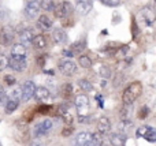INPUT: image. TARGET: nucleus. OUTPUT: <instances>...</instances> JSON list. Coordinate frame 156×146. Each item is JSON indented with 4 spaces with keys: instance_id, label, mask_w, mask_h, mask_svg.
<instances>
[{
    "instance_id": "f257e3e1",
    "label": "nucleus",
    "mask_w": 156,
    "mask_h": 146,
    "mask_svg": "<svg viewBox=\"0 0 156 146\" xmlns=\"http://www.w3.org/2000/svg\"><path fill=\"white\" fill-rule=\"evenodd\" d=\"M101 135L100 134L88 133V131H82L78 133L74 138V146H101Z\"/></svg>"
},
{
    "instance_id": "f03ea898",
    "label": "nucleus",
    "mask_w": 156,
    "mask_h": 146,
    "mask_svg": "<svg viewBox=\"0 0 156 146\" xmlns=\"http://www.w3.org/2000/svg\"><path fill=\"white\" fill-rule=\"evenodd\" d=\"M141 93H143V85H141V82H138V81L132 82V83L127 85L126 89L123 90L122 101H123L125 105H130V104H133L140 97Z\"/></svg>"
},
{
    "instance_id": "7ed1b4c3",
    "label": "nucleus",
    "mask_w": 156,
    "mask_h": 146,
    "mask_svg": "<svg viewBox=\"0 0 156 146\" xmlns=\"http://www.w3.org/2000/svg\"><path fill=\"white\" fill-rule=\"evenodd\" d=\"M74 105H76L77 112L80 116H89V112H90V101H89V97L86 94L76 96Z\"/></svg>"
},
{
    "instance_id": "20e7f679",
    "label": "nucleus",
    "mask_w": 156,
    "mask_h": 146,
    "mask_svg": "<svg viewBox=\"0 0 156 146\" xmlns=\"http://www.w3.org/2000/svg\"><path fill=\"white\" fill-rule=\"evenodd\" d=\"M36 85L33 81H25L21 86V100L22 101H29L30 98L34 97L36 92Z\"/></svg>"
},
{
    "instance_id": "39448f33",
    "label": "nucleus",
    "mask_w": 156,
    "mask_h": 146,
    "mask_svg": "<svg viewBox=\"0 0 156 146\" xmlns=\"http://www.w3.org/2000/svg\"><path fill=\"white\" fill-rule=\"evenodd\" d=\"M40 2L38 0H30V2L26 3V5H25V16H26L27 19H34L38 16V14H40Z\"/></svg>"
},
{
    "instance_id": "423d86ee",
    "label": "nucleus",
    "mask_w": 156,
    "mask_h": 146,
    "mask_svg": "<svg viewBox=\"0 0 156 146\" xmlns=\"http://www.w3.org/2000/svg\"><path fill=\"white\" fill-rule=\"evenodd\" d=\"M54 12H55L56 18L63 19V18H67V16L73 12V7H71V4L69 2H60L55 5Z\"/></svg>"
},
{
    "instance_id": "0eeeda50",
    "label": "nucleus",
    "mask_w": 156,
    "mask_h": 146,
    "mask_svg": "<svg viewBox=\"0 0 156 146\" xmlns=\"http://www.w3.org/2000/svg\"><path fill=\"white\" fill-rule=\"evenodd\" d=\"M59 70L63 75L71 76L77 73L78 68H77V64L73 62V60H63V62H60V64H59Z\"/></svg>"
},
{
    "instance_id": "6e6552de",
    "label": "nucleus",
    "mask_w": 156,
    "mask_h": 146,
    "mask_svg": "<svg viewBox=\"0 0 156 146\" xmlns=\"http://www.w3.org/2000/svg\"><path fill=\"white\" fill-rule=\"evenodd\" d=\"M7 66L11 70L16 71V73H22V71H25V68H26L27 62H26V59H16V57L11 56L7 59Z\"/></svg>"
},
{
    "instance_id": "1a4fd4ad",
    "label": "nucleus",
    "mask_w": 156,
    "mask_h": 146,
    "mask_svg": "<svg viewBox=\"0 0 156 146\" xmlns=\"http://www.w3.org/2000/svg\"><path fill=\"white\" fill-rule=\"evenodd\" d=\"M52 127H54V123H52V120H49V119L43 120V122H40L38 124H36V127H34V135L36 137L45 135V134H48L49 131L52 130Z\"/></svg>"
},
{
    "instance_id": "9d476101",
    "label": "nucleus",
    "mask_w": 156,
    "mask_h": 146,
    "mask_svg": "<svg viewBox=\"0 0 156 146\" xmlns=\"http://www.w3.org/2000/svg\"><path fill=\"white\" fill-rule=\"evenodd\" d=\"M137 137H143L148 142H156V130L154 127L143 126L137 130Z\"/></svg>"
},
{
    "instance_id": "9b49d317",
    "label": "nucleus",
    "mask_w": 156,
    "mask_h": 146,
    "mask_svg": "<svg viewBox=\"0 0 156 146\" xmlns=\"http://www.w3.org/2000/svg\"><path fill=\"white\" fill-rule=\"evenodd\" d=\"M141 18L144 19V22H145L147 26H152L156 21V14H155L154 8L149 7V5L144 7L143 10H141Z\"/></svg>"
},
{
    "instance_id": "f8f14e48",
    "label": "nucleus",
    "mask_w": 156,
    "mask_h": 146,
    "mask_svg": "<svg viewBox=\"0 0 156 146\" xmlns=\"http://www.w3.org/2000/svg\"><path fill=\"white\" fill-rule=\"evenodd\" d=\"M93 8V0H77L76 11L81 15H86Z\"/></svg>"
},
{
    "instance_id": "ddd939ff",
    "label": "nucleus",
    "mask_w": 156,
    "mask_h": 146,
    "mask_svg": "<svg viewBox=\"0 0 156 146\" xmlns=\"http://www.w3.org/2000/svg\"><path fill=\"white\" fill-rule=\"evenodd\" d=\"M11 56L16 57V59H26V56H27L26 46L21 42L14 44L12 48H11Z\"/></svg>"
},
{
    "instance_id": "4468645a",
    "label": "nucleus",
    "mask_w": 156,
    "mask_h": 146,
    "mask_svg": "<svg viewBox=\"0 0 156 146\" xmlns=\"http://www.w3.org/2000/svg\"><path fill=\"white\" fill-rule=\"evenodd\" d=\"M97 131H99L100 135L110 133L111 131V122H110L108 117L101 116L99 120H97Z\"/></svg>"
},
{
    "instance_id": "2eb2a0df",
    "label": "nucleus",
    "mask_w": 156,
    "mask_h": 146,
    "mask_svg": "<svg viewBox=\"0 0 156 146\" xmlns=\"http://www.w3.org/2000/svg\"><path fill=\"white\" fill-rule=\"evenodd\" d=\"M52 40L58 44V45H62V44H66L67 42V33L65 32L63 29L58 27L52 32Z\"/></svg>"
},
{
    "instance_id": "dca6fc26",
    "label": "nucleus",
    "mask_w": 156,
    "mask_h": 146,
    "mask_svg": "<svg viewBox=\"0 0 156 146\" xmlns=\"http://www.w3.org/2000/svg\"><path fill=\"white\" fill-rule=\"evenodd\" d=\"M34 97L37 101H49L52 98V94L47 87H36V92H34Z\"/></svg>"
},
{
    "instance_id": "f3484780",
    "label": "nucleus",
    "mask_w": 156,
    "mask_h": 146,
    "mask_svg": "<svg viewBox=\"0 0 156 146\" xmlns=\"http://www.w3.org/2000/svg\"><path fill=\"white\" fill-rule=\"evenodd\" d=\"M34 36L36 34L32 29H23L21 33H19L18 38H19V41H21V44H23V45H29V44H32V40H33Z\"/></svg>"
},
{
    "instance_id": "a211bd4d",
    "label": "nucleus",
    "mask_w": 156,
    "mask_h": 146,
    "mask_svg": "<svg viewBox=\"0 0 156 146\" xmlns=\"http://www.w3.org/2000/svg\"><path fill=\"white\" fill-rule=\"evenodd\" d=\"M37 26L40 27L41 30L47 32V30L52 29V26H54V21H52L48 15H40L38 16V21H37Z\"/></svg>"
},
{
    "instance_id": "6ab92c4d",
    "label": "nucleus",
    "mask_w": 156,
    "mask_h": 146,
    "mask_svg": "<svg viewBox=\"0 0 156 146\" xmlns=\"http://www.w3.org/2000/svg\"><path fill=\"white\" fill-rule=\"evenodd\" d=\"M110 141L112 146H125L127 141V137L122 133H115V134H111Z\"/></svg>"
},
{
    "instance_id": "aec40b11",
    "label": "nucleus",
    "mask_w": 156,
    "mask_h": 146,
    "mask_svg": "<svg viewBox=\"0 0 156 146\" xmlns=\"http://www.w3.org/2000/svg\"><path fill=\"white\" fill-rule=\"evenodd\" d=\"M12 40H14L12 32H11L10 29H7V27H4V29L0 32V42H2L3 45H10V44L12 42Z\"/></svg>"
},
{
    "instance_id": "412c9836",
    "label": "nucleus",
    "mask_w": 156,
    "mask_h": 146,
    "mask_svg": "<svg viewBox=\"0 0 156 146\" xmlns=\"http://www.w3.org/2000/svg\"><path fill=\"white\" fill-rule=\"evenodd\" d=\"M32 44H33V46H34V48H37V49L45 48V46H47V37H45V36H43V34L34 36V37H33V40H32Z\"/></svg>"
},
{
    "instance_id": "4be33fe9",
    "label": "nucleus",
    "mask_w": 156,
    "mask_h": 146,
    "mask_svg": "<svg viewBox=\"0 0 156 146\" xmlns=\"http://www.w3.org/2000/svg\"><path fill=\"white\" fill-rule=\"evenodd\" d=\"M18 105H19L18 100L7 98V101H5V112H7V114H11V112H14L16 108H18Z\"/></svg>"
},
{
    "instance_id": "5701e85b",
    "label": "nucleus",
    "mask_w": 156,
    "mask_h": 146,
    "mask_svg": "<svg viewBox=\"0 0 156 146\" xmlns=\"http://www.w3.org/2000/svg\"><path fill=\"white\" fill-rule=\"evenodd\" d=\"M78 63H80V66L82 68L92 67V60H90V57L86 56V55H80V56H78Z\"/></svg>"
},
{
    "instance_id": "b1692460",
    "label": "nucleus",
    "mask_w": 156,
    "mask_h": 146,
    "mask_svg": "<svg viewBox=\"0 0 156 146\" xmlns=\"http://www.w3.org/2000/svg\"><path fill=\"white\" fill-rule=\"evenodd\" d=\"M55 5H56L55 0H41L40 2V7L44 11H54Z\"/></svg>"
},
{
    "instance_id": "393cba45",
    "label": "nucleus",
    "mask_w": 156,
    "mask_h": 146,
    "mask_svg": "<svg viewBox=\"0 0 156 146\" xmlns=\"http://www.w3.org/2000/svg\"><path fill=\"white\" fill-rule=\"evenodd\" d=\"M85 49V42H82V41H78V42L73 44V45L70 46V51L73 52L74 55H81V52Z\"/></svg>"
},
{
    "instance_id": "a878e982",
    "label": "nucleus",
    "mask_w": 156,
    "mask_h": 146,
    "mask_svg": "<svg viewBox=\"0 0 156 146\" xmlns=\"http://www.w3.org/2000/svg\"><path fill=\"white\" fill-rule=\"evenodd\" d=\"M59 114H60V116H62L67 123L73 122V117H71V115L69 114V108H67L66 105H60V108H59Z\"/></svg>"
},
{
    "instance_id": "bb28decb",
    "label": "nucleus",
    "mask_w": 156,
    "mask_h": 146,
    "mask_svg": "<svg viewBox=\"0 0 156 146\" xmlns=\"http://www.w3.org/2000/svg\"><path fill=\"white\" fill-rule=\"evenodd\" d=\"M78 85H80V87L82 90H85V92H90V90L93 89L92 82L88 81V79H80V81H78Z\"/></svg>"
},
{
    "instance_id": "cd10ccee",
    "label": "nucleus",
    "mask_w": 156,
    "mask_h": 146,
    "mask_svg": "<svg viewBox=\"0 0 156 146\" xmlns=\"http://www.w3.org/2000/svg\"><path fill=\"white\" fill-rule=\"evenodd\" d=\"M100 75L103 76V79H108L111 76V70L108 66H101L100 67Z\"/></svg>"
},
{
    "instance_id": "c85d7f7f",
    "label": "nucleus",
    "mask_w": 156,
    "mask_h": 146,
    "mask_svg": "<svg viewBox=\"0 0 156 146\" xmlns=\"http://www.w3.org/2000/svg\"><path fill=\"white\" fill-rule=\"evenodd\" d=\"M100 3L107 7H118L121 4V0H100Z\"/></svg>"
},
{
    "instance_id": "c756f323",
    "label": "nucleus",
    "mask_w": 156,
    "mask_h": 146,
    "mask_svg": "<svg viewBox=\"0 0 156 146\" xmlns=\"http://www.w3.org/2000/svg\"><path fill=\"white\" fill-rule=\"evenodd\" d=\"M4 81H5V83H7V85H15L16 79L14 78L12 75H5L4 76Z\"/></svg>"
},
{
    "instance_id": "7c9ffc66",
    "label": "nucleus",
    "mask_w": 156,
    "mask_h": 146,
    "mask_svg": "<svg viewBox=\"0 0 156 146\" xmlns=\"http://www.w3.org/2000/svg\"><path fill=\"white\" fill-rule=\"evenodd\" d=\"M7 101V96H5V90L3 89V86H0V104Z\"/></svg>"
},
{
    "instance_id": "2f4dec72",
    "label": "nucleus",
    "mask_w": 156,
    "mask_h": 146,
    "mask_svg": "<svg viewBox=\"0 0 156 146\" xmlns=\"http://www.w3.org/2000/svg\"><path fill=\"white\" fill-rule=\"evenodd\" d=\"M7 66V59H5L3 55H0V71H3Z\"/></svg>"
},
{
    "instance_id": "473e14b6",
    "label": "nucleus",
    "mask_w": 156,
    "mask_h": 146,
    "mask_svg": "<svg viewBox=\"0 0 156 146\" xmlns=\"http://www.w3.org/2000/svg\"><path fill=\"white\" fill-rule=\"evenodd\" d=\"M63 53H65L66 56H69V57H73V56H74V53L70 51V49H69V51H65V52H63Z\"/></svg>"
},
{
    "instance_id": "72a5a7b5",
    "label": "nucleus",
    "mask_w": 156,
    "mask_h": 146,
    "mask_svg": "<svg viewBox=\"0 0 156 146\" xmlns=\"http://www.w3.org/2000/svg\"><path fill=\"white\" fill-rule=\"evenodd\" d=\"M155 3H156V0H155Z\"/></svg>"
}]
</instances>
